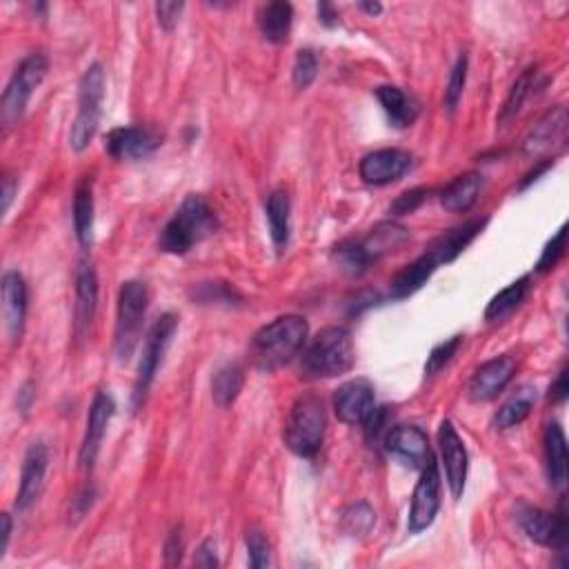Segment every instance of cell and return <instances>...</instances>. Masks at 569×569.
I'll list each match as a JSON object with an SVG mask.
<instances>
[{"label":"cell","instance_id":"6da1fadb","mask_svg":"<svg viewBox=\"0 0 569 569\" xmlns=\"http://www.w3.org/2000/svg\"><path fill=\"white\" fill-rule=\"evenodd\" d=\"M309 325L303 316L287 314L278 316L276 321L261 327L252 338L249 356L261 372H274V369L287 365L305 347Z\"/></svg>","mask_w":569,"mask_h":569},{"label":"cell","instance_id":"7a4b0ae2","mask_svg":"<svg viewBox=\"0 0 569 569\" xmlns=\"http://www.w3.org/2000/svg\"><path fill=\"white\" fill-rule=\"evenodd\" d=\"M216 227V216L205 198L189 194L181 207L176 209L172 221L165 225L161 234V249L176 256L187 254L194 245L205 241L209 234H214Z\"/></svg>","mask_w":569,"mask_h":569},{"label":"cell","instance_id":"3957f363","mask_svg":"<svg viewBox=\"0 0 569 569\" xmlns=\"http://www.w3.org/2000/svg\"><path fill=\"white\" fill-rule=\"evenodd\" d=\"M356 352L352 334L345 327H325L303 354V374L307 378H334L354 367Z\"/></svg>","mask_w":569,"mask_h":569},{"label":"cell","instance_id":"277c9868","mask_svg":"<svg viewBox=\"0 0 569 569\" xmlns=\"http://www.w3.org/2000/svg\"><path fill=\"white\" fill-rule=\"evenodd\" d=\"M327 429L325 403L316 394H305L294 403L285 423V443L296 456L314 458L323 447Z\"/></svg>","mask_w":569,"mask_h":569},{"label":"cell","instance_id":"5b68a950","mask_svg":"<svg viewBox=\"0 0 569 569\" xmlns=\"http://www.w3.org/2000/svg\"><path fill=\"white\" fill-rule=\"evenodd\" d=\"M105 87L107 76L103 65H89L78 83V114L72 123V132H69V145L74 152H85L94 141L98 125H101Z\"/></svg>","mask_w":569,"mask_h":569},{"label":"cell","instance_id":"8992f818","mask_svg":"<svg viewBox=\"0 0 569 569\" xmlns=\"http://www.w3.org/2000/svg\"><path fill=\"white\" fill-rule=\"evenodd\" d=\"M147 303H149V294L143 283H138V281L123 283L121 292H118L116 338H114L116 356L121 363L132 358L138 341H141Z\"/></svg>","mask_w":569,"mask_h":569},{"label":"cell","instance_id":"52a82bcc","mask_svg":"<svg viewBox=\"0 0 569 569\" xmlns=\"http://www.w3.org/2000/svg\"><path fill=\"white\" fill-rule=\"evenodd\" d=\"M47 67V56L41 52L29 54L25 61L18 65L12 81L5 87L3 101H0V123H3L5 129L21 121V116L29 105V98H32V94L45 81Z\"/></svg>","mask_w":569,"mask_h":569},{"label":"cell","instance_id":"ba28073f","mask_svg":"<svg viewBox=\"0 0 569 569\" xmlns=\"http://www.w3.org/2000/svg\"><path fill=\"white\" fill-rule=\"evenodd\" d=\"M178 329V318L174 314H163L158 321L149 329V334L145 338L143 345V356L141 363H138V374H136V383H134V392H132V407L141 409L145 398L152 389L154 378L158 374V367H161L165 352L169 343Z\"/></svg>","mask_w":569,"mask_h":569},{"label":"cell","instance_id":"9c48e42d","mask_svg":"<svg viewBox=\"0 0 569 569\" xmlns=\"http://www.w3.org/2000/svg\"><path fill=\"white\" fill-rule=\"evenodd\" d=\"M438 509H441V472H438V465L432 456L425 463L421 478H418L414 487L412 507H409L407 518L409 532L421 534L427 527H432Z\"/></svg>","mask_w":569,"mask_h":569},{"label":"cell","instance_id":"30bf717a","mask_svg":"<svg viewBox=\"0 0 569 569\" xmlns=\"http://www.w3.org/2000/svg\"><path fill=\"white\" fill-rule=\"evenodd\" d=\"M518 523H521L529 541L549 549H558V552H565L567 549L569 525L565 503L561 505V512L558 514L545 512V509L538 507H523L521 512H518Z\"/></svg>","mask_w":569,"mask_h":569},{"label":"cell","instance_id":"8fae6325","mask_svg":"<svg viewBox=\"0 0 569 569\" xmlns=\"http://www.w3.org/2000/svg\"><path fill=\"white\" fill-rule=\"evenodd\" d=\"M438 449H441V461L449 492H452L454 498H461L467 481L469 456L463 438L458 436L452 421H443L441 427H438Z\"/></svg>","mask_w":569,"mask_h":569},{"label":"cell","instance_id":"7c38bea8","mask_svg":"<svg viewBox=\"0 0 569 569\" xmlns=\"http://www.w3.org/2000/svg\"><path fill=\"white\" fill-rule=\"evenodd\" d=\"M376 398L374 385L365 378H354L336 389L334 394V412L338 421L345 425H363L369 414L374 412Z\"/></svg>","mask_w":569,"mask_h":569},{"label":"cell","instance_id":"4fadbf2b","mask_svg":"<svg viewBox=\"0 0 569 569\" xmlns=\"http://www.w3.org/2000/svg\"><path fill=\"white\" fill-rule=\"evenodd\" d=\"M161 134L145 127H116L105 138V149L116 161H141L161 147Z\"/></svg>","mask_w":569,"mask_h":569},{"label":"cell","instance_id":"5bb4252c","mask_svg":"<svg viewBox=\"0 0 569 569\" xmlns=\"http://www.w3.org/2000/svg\"><path fill=\"white\" fill-rule=\"evenodd\" d=\"M567 127L569 116L563 105H558L534 125L532 132L525 138L523 149L527 156H547L554 154L556 149H563L567 143Z\"/></svg>","mask_w":569,"mask_h":569},{"label":"cell","instance_id":"9a60e30c","mask_svg":"<svg viewBox=\"0 0 569 569\" xmlns=\"http://www.w3.org/2000/svg\"><path fill=\"white\" fill-rule=\"evenodd\" d=\"M116 412V403L114 398L109 396L107 392H98L94 396V403L89 407V416H87V429H85V438L81 445V454H78V461H81L83 469H92L98 452H101L103 438L107 434L109 421L114 418Z\"/></svg>","mask_w":569,"mask_h":569},{"label":"cell","instance_id":"2e32d148","mask_svg":"<svg viewBox=\"0 0 569 569\" xmlns=\"http://www.w3.org/2000/svg\"><path fill=\"white\" fill-rule=\"evenodd\" d=\"M409 167H412V154L403 149H378L363 158L358 174L367 185H389L403 178Z\"/></svg>","mask_w":569,"mask_h":569},{"label":"cell","instance_id":"e0dca14e","mask_svg":"<svg viewBox=\"0 0 569 569\" xmlns=\"http://www.w3.org/2000/svg\"><path fill=\"white\" fill-rule=\"evenodd\" d=\"M49 467V449L45 443H34L27 449L23 469H21V487H18L16 494V509L18 512H25L27 507H32L38 496L43 492L45 476Z\"/></svg>","mask_w":569,"mask_h":569},{"label":"cell","instance_id":"ac0fdd59","mask_svg":"<svg viewBox=\"0 0 569 569\" xmlns=\"http://www.w3.org/2000/svg\"><path fill=\"white\" fill-rule=\"evenodd\" d=\"M516 372V361L512 356H496L492 361L483 363L476 369V374L469 381V396L474 401H492L505 387L512 383Z\"/></svg>","mask_w":569,"mask_h":569},{"label":"cell","instance_id":"d6986e66","mask_svg":"<svg viewBox=\"0 0 569 569\" xmlns=\"http://www.w3.org/2000/svg\"><path fill=\"white\" fill-rule=\"evenodd\" d=\"M385 445L389 452L401 458L412 467H425V463L432 458V449H429L427 434L416 425H398L385 436Z\"/></svg>","mask_w":569,"mask_h":569},{"label":"cell","instance_id":"ffe728a7","mask_svg":"<svg viewBox=\"0 0 569 569\" xmlns=\"http://www.w3.org/2000/svg\"><path fill=\"white\" fill-rule=\"evenodd\" d=\"M3 314L9 338L14 343L21 341L27 316V283L14 269H9L3 276Z\"/></svg>","mask_w":569,"mask_h":569},{"label":"cell","instance_id":"44dd1931","mask_svg":"<svg viewBox=\"0 0 569 569\" xmlns=\"http://www.w3.org/2000/svg\"><path fill=\"white\" fill-rule=\"evenodd\" d=\"M98 307V276L89 261H81L76 272V334L85 338Z\"/></svg>","mask_w":569,"mask_h":569},{"label":"cell","instance_id":"7402d4cb","mask_svg":"<svg viewBox=\"0 0 569 569\" xmlns=\"http://www.w3.org/2000/svg\"><path fill=\"white\" fill-rule=\"evenodd\" d=\"M485 225H487V218H476V221H469V223H465L461 227L449 229L447 234L436 238V241L432 243V247L427 249V252L434 254L438 265L452 263L465 252V247L472 243L478 234L483 232Z\"/></svg>","mask_w":569,"mask_h":569},{"label":"cell","instance_id":"603a6c76","mask_svg":"<svg viewBox=\"0 0 569 569\" xmlns=\"http://www.w3.org/2000/svg\"><path fill=\"white\" fill-rule=\"evenodd\" d=\"M543 445L549 485L563 489L567 483V441L563 427L558 423H549L543 436Z\"/></svg>","mask_w":569,"mask_h":569},{"label":"cell","instance_id":"cb8c5ba5","mask_svg":"<svg viewBox=\"0 0 569 569\" xmlns=\"http://www.w3.org/2000/svg\"><path fill=\"white\" fill-rule=\"evenodd\" d=\"M376 98H378V103H381L383 112L387 114V121L394 127L403 129L416 121L418 105L412 96L403 92L401 87H394V85L376 87Z\"/></svg>","mask_w":569,"mask_h":569},{"label":"cell","instance_id":"d4e9b609","mask_svg":"<svg viewBox=\"0 0 569 569\" xmlns=\"http://www.w3.org/2000/svg\"><path fill=\"white\" fill-rule=\"evenodd\" d=\"M483 189V176L478 172H467L456 176L441 192V205L447 212H469L478 201Z\"/></svg>","mask_w":569,"mask_h":569},{"label":"cell","instance_id":"484cf974","mask_svg":"<svg viewBox=\"0 0 569 569\" xmlns=\"http://www.w3.org/2000/svg\"><path fill=\"white\" fill-rule=\"evenodd\" d=\"M438 261L432 252H425L423 256H418L412 265L403 267L401 272L394 276L392 281V298H407L416 294L421 289L432 274L436 272Z\"/></svg>","mask_w":569,"mask_h":569},{"label":"cell","instance_id":"4316f807","mask_svg":"<svg viewBox=\"0 0 569 569\" xmlns=\"http://www.w3.org/2000/svg\"><path fill=\"white\" fill-rule=\"evenodd\" d=\"M409 241V232L398 223H378L372 232H369L361 245L365 249V254L369 256V261H378V258L394 252V249L403 247Z\"/></svg>","mask_w":569,"mask_h":569},{"label":"cell","instance_id":"83f0119b","mask_svg":"<svg viewBox=\"0 0 569 569\" xmlns=\"http://www.w3.org/2000/svg\"><path fill=\"white\" fill-rule=\"evenodd\" d=\"M74 229L78 243L87 247L92 243L94 234V185L92 178L85 176L81 183L76 185L74 192Z\"/></svg>","mask_w":569,"mask_h":569},{"label":"cell","instance_id":"f1b7e54d","mask_svg":"<svg viewBox=\"0 0 569 569\" xmlns=\"http://www.w3.org/2000/svg\"><path fill=\"white\" fill-rule=\"evenodd\" d=\"M294 23V7L289 3H269L263 7L261 16H258V25H261V34L265 41L281 45L289 38Z\"/></svg>","mask_w":569,"mask_h":569},{"label":"cell","instance_id":"f546056e","mask_svg":"<svg viewBox=\"0 0 569 569\" xmlns=\"http://www.w3.org/2000/svg\"><path fill=\"white\" fill-rule=\"evenodd\" d=\"M289 212H292V205H289V196L283 189H276V192L267 196L265 214L269 223V236H272L278 252H283L289 243Z\"/></svg>","mask_w":569,"mask_h":569},{"label":"cell","instance_id":"4dcf8cb0","mask_svg":"<svg viewBox=\"0 0 569 569\" xmlns=\"http://www.w3.org/2000/svg\"><path fill=\"white\" fill-rule=\"evenodd\" d=\"M536 403V389L534 387H521L516 389V394H512L507 401L498 409L494 416L496 429H512L521 425L525 418L532 414V407Z\"/></svg>","mask_w":569,"mask_h":569},{"label":"cell","instance_id":"1f68e13d","mask_svg":"<svg viewBox=\"0 0 569 569\" xmlns=\"http://www.w3.org/2000/svg\"><path fill=\"white\" fill-rule=\"evenodd\" d=\"M527 289H529V276H523V278H518V281H514L512 285H507L503 292H498L485 309L487 321H503L505 316L512 314L514 309L525 301Z\"/></svg>","mask_w":569,"mask_h":569},{"label":"cell","instance_id":"d6a6232c","mask_svg":"<svg viewBox=\"0 0 569 569\" xmlns=\"http://www.w3.org/2000/svg\"><path fill=\"white\" fill-rule=\"evenodd\" d=\"M243 385H245V374L238 365H225L218 369L212 381V396L216 405L221 407L232 405L238 394H241Z\"/></svg>","mask_w":569,"mask_h":569},{"label":"cell","instance_id":"836d02e7","mask_svg":"<svg viewBox=\"0 0 569 569\" xmlns=\"http://www.w3.org/2000/svg\"><path fill=\"white\" fill-rule=\"evenodd\" d=\"M536 78H538V72H536L534 67L525 69V72L521 74V78H518V81L512 85V89H509L507 101H505V105L501 109V114H498V123L507 125L518 112H521V107L525 105L529 94H532V89L538 87Z\"/></svg>","mask_w":569,"mask_h":569},{"label":"cell","instance_id":"e575fe53","mask_svg":"<svg viewBox=\"0 0 569 569\" xmlns=\"http://www.w3.org/2000/svg\"><path fill=\"white\" fill-rule=\"evenodd\" d=\"M334 258H336V263L341 265L343 272L347 274H363L365 269L372 265L361 241H343L341 245H336Z\"/></svg>","mask_w":569,"mask_h":569},{"label":"cell","instance_id":"d590c367","mask_svg":"<svg viewBox=\"0 0 569 569\" xmlns=\"http://www.w3.org/2000/svg\"><path fill=\"white\" fill-rule=\"evenodd\" d=\"M376 525V512L367 503L349 505L343 512V529L349 536H365Z\"/></svg>","mask_w":569,"mask_h":569},{"label":"cell","instance_id":"8d00e7d4","mask_svg":"<svg viewBox=\"0 0 569 569\" xmlns=\"http://www.w3.org/2000/svg\"><path fill=\"white\" fill-rule=\"evenodd\" d=\"M467 67H469L467 56L461 54L458 56L456 65L452 67V72H449V81L445 87V105L449 112H454V109L458 107V101L463 98L465 83H467Z\"/></svg>","mask_w":569,"mask_h":569},{"label":"cell","instance_id":"74e56055","mask_svg":"<svg viewBox=\"0 0 569 569\" xmlns=\"http://www.w3.org/2000/svg\"><path fill=\"white\" fill-rule=\"evenodd\" d=\"M461 345H463V336H452V338H447L445 343L436 345V347L432 349V354L427 356L425 374H427V376H434V374L441 372V369H443L445 365L452 363V358L456 356L458 349H461Z\"/></svg>","mask_w":569,"mask_h":569},{"label":"cell","instance_id":"f35d334b","mask_svg":"<svg viewBox=\"0 0 569 569\" xmlns=\"http://www.w3.org/2000/svg\"><path fill=\"white\" fill-rule=\"evenodd\" d=\"M247 543V554H249V565L256 569H263L272 565V556H269V543L263 536V532L258 527H249L245 534Z\"/></svg>","mask_w":569,"mask_h":569},{"label":"cell","instance_id":"ab89813d","mask_svg":"<svg viewBox=\"0 0 569 569\" xmlns=\"http://www.w3.org/2000/svg\"><path fill=\"white\" fill-rule=\"evenodd\" d=\"M318 74V58L312 52V49H301L294 61V69H292V78L294 85L298 89H307L309 85L314 83V78Z\"/></svg>","mask_w":569,"mask_h":569},{"label":"cell","instance_id":"60d3db41","mask_svg":"<svg viewBox=\"0 0 569 569\" xmlns=\"http://www.w3.org/2000/svg\"><path fill=\"white\" fill-rule=\"evenodd\" d=\"M565 243H567V227L563 225L552 236V241L545 245L541 258H538V263H536L538 274H545V272H549V269H554L558 265V261H561V258L565 256Z\"/></svg>","mask_w":569,"mask_h":569},{"label":"cell","instance_id":"b9f144b4","mask_svg":"<svg viewBox=\"0 0 569 569\" xmlns=\"http://www.w3.org/2000/svg\"><path fill=\"white\" fill-rule=\"evenodd\" d=\"M429 198V189L427 187H416V189H409V192L401 194L389 207V212L392 216H407V214H414L418 207H421Z\"/></svg>","mask_w":569,"mask_h":569},{"label":"cell","instance_id":"7bdbcfd3","mask_svg":"<svg viewBox=\"0 0 569 569\" xmlns=\"http://www.w3.org/2000/svg\"><path fill=\"white\" fill-rule=\"evenodd\" d=\"M185 5L183 3H158L156 5V16H158V25H161L165 32H172V29L181 21Z\"/></svg>","mask_w":569,"mask_h":569},{"label":"cell","instance_id":"ee69618b","mask_svg":"<svg viewBox=\"0 0 569 569\" xmlns=\"http://www.w3.org/2000/svg\"><path fill=\"white\" fill-rule=\"evenodd\" d=\"M216 552H218L216 543L212 541V538H207V541L201 543V547H198L194 563L201 565V567H216L218 565V554Z\"/></svg>","mask_w":569,"mask_h":569},{"label":"cell","instance_id":"f6af8a7d","mask_svg":"<svg viewBox=\"0 0 569 569\" xmlns=\"http://www.w3.org/2000/svg\"><path fill=\"white\" fill-rule=\"evenodd\" d=\"M165 556H167V563H181V556H183L181 532L169 534L167 545H165Z\"/></svg>","mask_w":569,"mask_h":569},{"label":"cell","instance_id":"bcb514c9","mask_svg":"<svg viewBox=\"0 0 569 569\" xmlns=\"http://www.w3.org/2000/svg\"><path fill=\"white\" fill-rule=\"evenodd\" d=\"M567 392H569V385H567V369H563V372L558 374V378H556V383L552 385V389H549V398H552L554 403H565Z\"/></svg>","mask_w":569,"mask_h":569},{"label":"cell","instance_id":"7dc6e473","mask_svg":"<svg viewBox=\"0 0 569 569\" xmlns=\"http://www.w3.org/2000/svg\"><path fill=\"white\" fill-rule=\"evenodd\" d=\"M318 21H321L325 27H336L338 25V14L334 5L329 3H318Z\"/></svg>","mask_w":569,"mask_h":569},{"label":"cell","instance_id":"c3c4849f","mask_svg":"<svg viewBox=\"0 0 569 569\" xmlns=\"http://www.w3.org/2000/svg\"><path fill=\"white\" fill-rule=\"evenodd\" d=\"M16 189H18V183L14 181V176H5V178H3V214H5V216H7V212H9V207H12Z\"/></svg>","mask_w":569,"mask_h":569},{"label":"cell","instance_id":"681fc988","mask_svg":"<svg viewBox=\"0 0 569 569\" xmlns=\"http://www.w3.org/2000/svg\"><path fill=\"white\" fill-rule=\"evenodd\" d=\"M3 541H0V558L5 556L7 552V545H9V538H12V516L9 514H3Z\"/></svg>","mask_w":569,"mask_h":569},{"label":"cell","instance_id":"f907efd6","mask_svg":"<svg viewBox=\"0 0 569 569\" xmlns=\"http://www.w3.org/2000/svg\"><path fill=\"white\" fill-rule=\"evenodd\" d=\"M363 9V12H367V14H372V16H378L383 12V5L381 3H361L358 5Z\"/></svg>","mask_w":569,"mask_h":569},{"label":"cell","instance_id":"816d5d0a","mask_svg":"<svg viewBox=\"0 0 569 569\" xmlns=\"http://www.w3.org/2000/svg\"><path fill=\"white\" fill-rule=\"evenodd\" d=\"M21 396H23V401H21V409H23V412H27L29 405H32V396H34L32 392H29V385L23 389Z\"/></svg>","mask_w":569,"mask_h":569}]
</instances>
